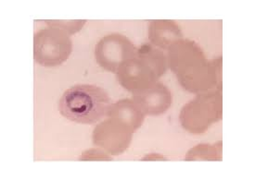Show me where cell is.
<instances>
[{"mask_svg":"<svg viewBox=\"0 0 255 169\" xmlns=\"http://www.w3.org/2000/svg\"><path fill=\"white\" fill-rule=\"evenodd\" d=\"M168 64L182 87L190 93L202 94L222 87L221 56L207 60L195 41L181 39L170 47Z\"/></svg>","mask_w":255,"mask_h":169,"instance_id":"1","label":"cell"},{"mask_svg":"<svg viewBox=\"0 0 255 169\" xmlns=\"http://www.w3.org/2000/svg\"><path fill=\"white\" fill-rule=\"evenodd\" d=\"M112 100L105 90L93 84H76L66 90L58 104L61 115L79 124H94L107 115Z\"/></svg>","mask_w":255,"mask_h":169,"instance_id":"2","label":"cell"},{"mask_svg":"<svg viewBox=\"0 0 255 169\" xmlns=\"http://www.w3.org/2000/svg\"><path fill=\"white\" fill-rule=\"evenodd\" d=\"M222 89L202 93L188 103L180 112L182 127L193 134H202L221 120Z\"/></svg>","mask_w":255,"mask_h":169,"instance_id":"3","label":"cell"},{"mask_svg":"<svg viewBox=\"0 0 255 169\" xmlns=\"http://www.w3.org/2000/svg\"><path fill=\"white\" fill-rule=\"evenodd\" d=\"M72 51V40L62 29L49 26L34 34V61L43 67L60 66L67 60Z\"/></svg>","mask_w":255,"mask_h":169,"instance_id":"4","label":"cell"},{"mask_svg":"<svg viewBox=\"0 0 255 169\" xmlns=\"http://www.w3.org/2000/svg\"><path fill=\"white\" fill-rule=\"evenodd\" d=\"M136 48L127 36L111 34L104 36L97 44L95 57L101 68L116 73L124 62L133 58Z\"/></svg>","mask_w":255,"mask_h":169,"instance_id":"5","label":"cell"},{"mask_svg":"<svg viewBox=\"0 0 255 169\" xmlns=\"http://www.w3.org/2000/svg\"><path fill=\"white\" fill-rule=\"evenodd\" d=\"M134 130L127 122L117 117L109 116L93 131V142L112 156H120L128 149Z\"/></svg>","mask_w":255,"mask_h":169,"instance_id":"6","label":"cell"},{"mask_svg":"<svg viewBox=\"0 0 255 169\" xmlns=\"http://www.w3.org/2000/svg\"><path fill=\"white\" fill-rule=\"evenodd\" d=\"M116 76L122 86L132 94L152 86L159 79L153 68L136 56L124 62Z\"/></svg>","mask_w":255,"mask_h":169,"instance_id":"7","label":"cell"},{"mask_svg":"<svg viewBox=\"0 0 255 169\" xmlns=\"http://www.w3.org/2000/svg\"><path fill=\"white\" fill-rule=\"evenodd\" d=\"M134 100L146 115H160L167 111L172 105L171 92L161 82L133 94Z\"/></svg>","mask_w":255,"mask_h":169,"instance_id":"8","label":"cell"},{"mask_svg":"<svg viewBox=\"0 0 255 169\" xmlns=\"http://www.w3.org/2000/svg\"><path fill=\"white\" fill-rule=\"evenodd\" d=\"M183 37L181 29L175 20H153L148 24V39L152 45L169 49Z\"/></svg>","mask_w":255,"mask_h":169,"instance_id":"9","label":"cell"},{"mask_svg":"<svg viewBox=\"0 0 255 169\" xmlns=\"http://www.w3.org/2000/svg\"><path fill=\"white\" fill-rule=\"evenodd\" d=\"M107 115L120 118L136 130L140 128L146 114L133 99H122L112 104L108 110Z\"/></svg>","mask_w":255,"mask_h":169,"instance_id":"10","label":"cell"},{"mask_svg":"<svg viewBox=\"0 0 255 169\" xmlns=\"http://www.w3.org/2000/svg\"><path fill=\"white\" fill-rule=\"evenodd\" d=\"M136 56L140 57L153 68L159 78L166 72L168 68L166 56L150 44H144L136 49Z\"/></svg>","mask_w":255,"mask_h":169,"instance_id":"11","label":"cell"},{"mask_svg":"<svg viewBox=\"0 0 255 169\" xmlns=\"http://www.w3.org/2000/svg\"><path fill=\"white\" fill-rule=\"evenodd\" d=\"M219 146H221V142L218 145L217 143L215 145L199 144L188 152L186 160H217V158L221 160L222 157L217 156V153H222V147L218 149Z\"/></svg>","mask_w":255,"mask_h":169,"instance_id":"12","label":"cell"},{"mask_svg":"<svg viewBox=\"0 0 255 169\" xmlns=\"http://www.w3.org/2000/svg\"><path fill=\"white\" fill-rule=\"evenodd\" d=\"M45 22L51 27L60 28L69 34H74L80 31L86 20H46Z\"/></svg>","mask_w":255,"mask_h":169,"instance_id":"13","label":"cell"},{"mask_svg":"<svg viewBox=\"0 0 255 169\" xmlns=\"http://www.w3.org/2000/svg\"><path fill=\"white\" fill-rule=\"evenodd\" d=\"M80 160H112V158L101 150L91 149L83 153Z\"/></svg>","mask_w":255,"mask_h":169,"instance_id":"14","label":"cell"}]
</instances>
